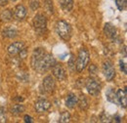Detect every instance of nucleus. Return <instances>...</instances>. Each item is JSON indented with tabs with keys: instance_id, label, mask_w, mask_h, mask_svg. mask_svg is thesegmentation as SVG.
I'll list each match as a JSON object with an SVG mask.
<instances>
[{
	"instance_id": "f257e3e1",
	"label": "nucleus",
	"mask_w": 127,
	"mask_h": 123,
	"mask_svg": "<svg viewBox=\"0 0 127 123\" xmlns=\"http://www.w3.org/2000/svg\"><path fill=\"white\" fill-rule=\"evenodd\" d=\"M55 63L56 61L54 57L51 54L46 53L44 49L37 48L33 51L32 56V66L34 70L38 72H45Z\"/></svg>"
},
{
	"instance_id": "f03ea898",
	"label": "nucleus",
	"mask_w": 127,
	"mask_h": 123,
	"mask_svg": "<svg viewBox=\"0 0 127 123\" xmlns=\"http://www.w3.org/2000/svg\"><path fill=\"white\" fill-rule=\"evenodd\" d=\"M56 31L58 35L65 41H68L71 37V28L69 24L64 21H59L56 25Z\"/></svg>"
},
{
	"instance_id": "7ed1b4c3",
	"label": "nucleus",
	"mask_w": 127,
	"mask_h": 123,
	"mask_svg": "<svg viewBox=\"0 0 127 123\" xmlns=\"http://www.w3.org/2000/svg\"><path fill=\"white\" fill-rule=\"evenodd\" d=\"M89 53L86 49H80L79 53H78V57H77V60H76V64H75V67H76V70L78 72H81L88 64L89 62Z\"/></svg>"
},
{
	"instance_id": "20e7f679",
	"label": "nucleus",
	"mask_w": 127,
	"mask_h": 123,
	"mask_svg": "<svg viewBox=\"0 0 127 123\" xmlns=\"http://www.w3.org/2000/svg\"><path fill=\"white\" fill-rule=\"evenodd\" d=\"M33 27L38 33H43L47 29V19L42 14H37L33 19Z\"/></svg>"
},
{
	"instance_id": "39448f33",
	"label": "nucleus",
	"mask_w": 127,
	"mask_h": 123,
	"mask_svg": "<svg viewBox=\"0 0 127 123\" xmlns=\"http://www.w3.org/2000/svg\"><path fill=\"white\" fill-rule=\"evenodd\" d=\"M86 89L88 93L92 96L98 95L101 91V85L93 78H89L86 81Z\"/></svg>"
},
{
	"instance_id": "423d86ee",
	"label": "nucleus",
	"mask_w": 127,
	"mask_h": 123,
	"mask_svg": "<svg viewBox=\"0 0 127 123\" xmlns=\"http://www.w3.org/2000/svg\"><path fill=\"white\" fill-rule=\"evenodd\" d=\"M103 73L107 80L111 81L115 76V70L113 68V65L110 61H106L103 63Z\"/></svg>"
},
{
	"instance_id": "0eeeda50",
	"label": "nucleus",
	"mask_w": 127,
	"mask_h": 123,
	"mask_svg": "<svg viewBox=\"0 0 127 123\" xmlns=\"http://www.w3.org/2000/svg\"><path fill=\"white\" fill-rule=\"evenodd\" d=\"M42 87H43V90L47 93H52L55 90V87H56V83H55V80L54 78L51 76V75H48L43 79V82H42Z\"/></svg>"
},
{
	"instance_id": "6e6552de",
	"label": "nucleus",
	"mask_w": 127,
	"mask_h": 123,
	"mask_svg": "<svg viewBox=\"0 0 127 123\" xmlns=\"http://www.w3.org/2000/svg\"><path fill=\"white\" fill-rule=\"evenodd\" d=\"M50 107H51V103L47 100H45V99L38 100L35 103V110L38 113H43V112L47 111L50 108Z\"/></svg>"
},
{
	"instance_id": "1a4fd4ad",
	"label": "nucleus",
	"mask_w": 127,
	"mask_h": 123,
	"mask_svg": "<svg viewBox=\"0 0 127 123\" xmlns=\"http://www.w3.org/2000/svg\"><path fill=\"white\" fill-rule=\"evenodd\" d=\"M24 48H25L24 42H22V41H17V42H14L13 44H11L10 46L8 47V53H9L11 56H16V55H18Z\"/></svg>"
},
{
	"instance_id": "9d476101",
	"label": "nucleus",
	"mask_w": 127,
	"mask_h": 123,
	"mask_svg": "<svg viewBox=\"0 0 127 123\" xmlns=\"http://www.w3.org/2000/svg\"><path fill=\"white\" fill-rule=\"evenodd\" d=\"M52 71L54 76L56 77L58 80H64L65 78V70L64 69V67L60 64L55 63L52 66Z\"/></svg>"
},
{
	"instance_id": "9b49d317",
	"label": "nucleus",
	"mask_w": 127,
	"mask_h": 123,
	"mask_svg": "<svg viewBox=\"0 0 127 123\" xmlns=\"http://www.w3.org/2000/svg\"><path fill=\"white\" fill-rule=\"evenodd\" d=\"M104 32H105V34H106L107 37L111 38V39L114 38L116 36V34H117L116 28L112 24H111V23H107L105 25V27H104Z\"/></svg>"
},
{
	"instance_id": "f8f14e48",
	"label": "nucleus",
	"mask_w": 127,
	"mask_h": 123,
	"mask_svg": "<svg viewBox=\"0 0 127 123\" xmlns=\"http://www.w3.org/2000/svg\"><path fill=\"white\" fill-rule=\"evenodd\" d=\"M116 96H117V101H118V104L123 107V108H126L127 106V93L126 90H122V89H119L117 93H116Z\"/></svg>"
},
{
	"instance_id": "ddd939ff",
	"label": "nucleus",
	"mask_w": 127,
	"mask_h": 123,
	"mask_svg": "<svg viewBox=\"0 0 127 123\" xmlns=\"http://www.w3.org/2000/svg\"><path fill=\"white\" fill-rule=\"evenodd\" d=\"M18 34V31L14 27H7L2 31V35L6 38H14Z\"/></svg>"
},
{
	"instance_id": "4468645a",
	"label": "nucleus",
	"mask_w": 127,
	"mask_h": 123,
	"mask_svg": "<svg viewBox=\"0 0 127 123\" xmlns=\"http://www.w3.org/2000/svg\"><path fill=\"white\" fill-rule=\"evenodd\" d=\"M15 16L19 20H23L27 16V9L24 5H18L15 8Z\"/></svg>"
},
{
	"instance_id": "2eb2a0df",
	"label": "nucleus",
	"mask_w": 127,
	"mask_h": 123,
	"mask_svg": "<svg viewBox=\"0 0 127 123\" xmlns=\"http://www.w3.org/2000/svg\"><path fill=\"white\" fill-rule=\"evenodd\" d=\"M59 2L64 12H69L73 8V0H59Z\"/></svg>"
},
{
	"instance_id": "dca6fc26",
	"label": "nucleus",
	"mask_w": 127,
	"mask_h": 123,
	"mask_svg": "<svg viewBox=\"0 0 127 123\" xmlns=\"http://www.w3.org/2000/svg\"><path fill=\"white\" fill-rule=\"evenodd\" d=\"M77 104V98L75 95L73 94H69L67 96V99H66V102H65V106L69 108H73L75 107V105Z\"/></svg>"
},
{
	"instance_id": "f3484780",
	"label": "nucleus",
	"mask_w": 127,
	"mask_h": 123,
	"mask_svg": "<svg viewBox=\"0 0 127 123\" xmlns=\"http://www.w3.org/2000/svg\"><path fill=\"white\" fill-rule=\"evenodd\" d=\"M106 96H107V100L111 103H114V104H118V101H117V96H116V93L114 92V90L112 88H110L108 90V92L106 93Z\"/></svg>"
},
{
	"instance_id": "a211bd4d",
	"label": "nucleus",
	"mask_w": 127,
	"mask_h": 123,
	"mask_svg": "<svg viewBox=\"0 0 127 123\" xmlns=\"http://www.w3.org/2000/svg\"><path fill=\"white\" fill-rule=\"evenodd\" d=\"M0 19L2 20V22H10L13 19V13L11 10L6 9L4 11H2V13L0 14Z\"/></svg>"
},
{
	"instance_id": "6ab92c4d",
	"label": "nucleus",
	"mask_w": 127,
	"mask_h": 123,
	"mask_svg": "<svg viewBox=\"0 0 127 123\" xmlns=\"http://www.w3.org/2000/svg\"><path fill=\"white\" fill-rule=\"evenodd\" d=\"M77 104H78V107L80 109L82 110H85L87 109L89 105H88V102H87V99L85 98V96H80V98L77 100Z\"/></svg>"
},
{
	"instance_id": "aec40b11",
	"label": "nucleus",
	"mask_w": 127,
	"mask_h": 123,
	"mask_svg": "<svg viewBox=\"0 0 127 123\" xmlns=\"http://www.w3.org/2000/svg\"><path fill=\"white\" fill-rule=\"evenodd\" d=\"M25 111V107L23 105H15L12 108V113L14 115H20Z\"/></svg>"
},
{
	"instance_id": "412c9836",
	"label": "nucleus",
	"mask_w": 127,
	"mask_h": 123,
	"mask_svg": "<svg viewBox=\"0 0 127 123\" xmlns=\"http://www.w3.org/2000/svg\"><path fill=\"white\" fill-rule=\"evenodd\" d=\"M69 120H70V114L67 111H64L63 113L61 114V116H60V122L66 123L69 122Z\"/></svg>"
},
{
	"instance_id": "4be33fe9",
	"label": "nucleus",
	"mask_w": 127,
	"mask_h": 123,
	"mask_svg": "<svg viewBox=\"0 0 127 123\" xmlns=\"http://www.w3.org/2000/svg\"><path fill=\"white\" fill-rule=\"evenodd\" d=\"M115 3L119 11H124L126 9V0H115Z\"/></svg>"
},
{
	"instance_id": "5701e85b",
	"label": "nucleus",
	"mask_w": 127,
	"mask_h": 123,
	"mask_svg": "<svg viewBox=\"0 0 127 123\" xmlns=\"http://www.w3.org/2000/svg\"><path fill=\"white\" fill-rule=\"evenodd\" d=\"M30 5H31V8L33 11H35L36 9L39 8V3H38L37 0H31V4Z\"/></svg>"
},
{
	"instance_id": "b1692460",
	"label": "nucleus",
	"mask_w": 127,
	"mask_h": 123,
	"mask_svg": "<svg viewBox=\"0 0 127 123\" xmlns=\"http://www.w3.org/2000/svg\"><path fill=\"white\" fill-rule=\"evenodd\" d=\"M119 64H120V69L123 71V73L124 74H126L127 73V69H126V64H125V62L122 61L119 62Z\"/></svg>"
},
{
	"instance_id": "393cba45",
	"label": "nucleus",
	"mask_w": 127,
	"mask_h": 123,
	"mask_svg": "<svg viewBox=\"0 0 127 123\" xmlns=\"http://www.w3.org/2000/svg\"><path fill=\"white\" fill-rule=\"evenodd\" d=\"M33 121V118L30 115H25V122L27 123H32Z\"/></svg>"
},
{
	"instance_id": "a878e982",
	"label": "nucleus",
	"mask_w": 127,
	"mask_h": 123,
	"mask_svg": "<svg viewBox=\"0 0 127 123\" xmlns=\"http://www.w3.org/2000/svg\"><path fill=\"white\" fill-rule=\"evenodd\" d=\"M89 71H90V73H92V74H95V72H96L95 64H91V66H90V68H89Z\"/></svg>"
},
{
	"instance_id": "bb28decb",
	"label": "nucleus",
	"mask_w": 127,
	"mask_h": 123,
	"mask_svg": "<svg viewBox=\"0 0 127 123\" xmlns=\"http://www.w3.org/2000/svg\"><path fill=\"white\" fill-rule=\"evenodd\" d=\"M73 65H75V62H73V56H71V58H70V61H69V67L71 68Z\"/></svg>"
},
{
	"instance_id": "cd10ccee",
	"label": "nucleus",
	"mask_w": 127,
	"mask_h": 123,
	"mask_svg": "<svg viewBox=\"0 0 127 123\" xmlns=\"http://www.w3.org/2000/svg\"><path fill=\"white\" fill-rule=\"evenodd\" d=\"M9 2V0H0V6H5L7 5Z\"/></svg>"
},
{
	"instance_id": "c85d7f7f",
	"label": "nucleus",
	"mask_w": 127,
	"mask_h": 123,
	"mask_svg": "<svg viewBox=\"0 0 127 123\" xmlns=\"http://www.w3.org/2000/svg\"><path fill=\"white\" fill-rule=\"evenodd\" d=\"M1 120H4V112L3 111H0V121Z\"/></svg>"
},
{
	"instance_id": "c756f323",
	"label": "nucleus",
	"mask_w": 127,
	"mask_h": 123,
	"mask_svg": "<svg viewBox=\"0 0 127 123\" xmlns=\"http://www.w3.org/2000/svg\"><path fill=\"white\" fill-rule=\"evenodd\" d=\"M11 1H13V2H15V1H17V0H11Z\"/></svg>"
}]
</instances>
